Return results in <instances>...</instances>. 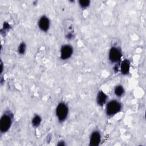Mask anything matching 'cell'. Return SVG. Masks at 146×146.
<instances>
[{
  "label": "cell",
  "mask_w": 146,
  "mask_h": 146,
  "mask_svg": "<svg viewBox=\"0 0 146 146\" xmlns=\"http://www.w3.org/2000/svg\"><path fill=\"white\" fill-rule=\"evenodd\" d=\"M107 100V95L102 91H99L96 95V101L100 106H104Z\"/></svg>",
  "instance_id": "obj_9"
},
{
  "label": "cell",
  "mask_w": 146,
  "mask_h": 146,
  "mask_svg": "<svg viewBox=\"0 0 146 146\" xmlns=\"http://www.w3.org/2000/svg\"><path fill=\"white\" fill-rule=\"evenodd\" d=\"M122 108L121 104L116 100L108 102L106 106V113L108 116H112L119 112Z\"/></svg>",
  "instance_id": "obj_2"
},
{
  "label": "cell",
  "mask_w": 146,
  "mask_h": 146,
  "mask_svg": "<svg viewBox=\"0 0 146 146\" xmlns=\"http://www.w3.org/2000/svg\"><path fill=\"white\" fill-rule=\"evenodd\" d=\"M10 28V25L8 23H7V22H4V23H3V30H9V29Z\"/></svg>",
  "instance_id": "obj_15"
},
{
  "label": "cell",
  "mask_w": 146,
  "mask_h": 146,
  "mask_svg": "<svg viewBox=\"0 0 146 146\" xmlns=\"http://www.w3.org/2000/svg\"><path fill=\"white\" fill-rule=\"evenodd\" d=\"M1 73L2 74V71H3V63H2V61L1 60Z\"/></svg>",
  "instance_id": "obj_17"
},
{
  "label": "cell",
  "mask_w": 146,
  "mask_h": 146,
  "mask_svg": "<svg viewBox=\"0 0 146 146\" xmlns=\"http://www.w3.org/2000/svg\"><path fill=\"white\" fill-rule=\"evenodd\" d=\"M68 107L64 102H60L56 106L55 114L58 121L62 123L66 120L68 115Z\"/></svg>",
  "instance_id": "obj_3"
},
{
  "label": "cell",
  "mask_w": 146,
  "mask_h": 146,
  "mask_svg": "<svg viewBox=\"0 0 146 146\" xmlns=\"http://www.w3.org/2000/svg\"><path fill=\"white\" fill-rule=\"evenodd\" d=\"M13 119V114L9 111H6L0 119V131L2 133L7 132L10 128Z\"/></svg>",
  "instance_id": "obj_1"
},
{
  "label": "cell",
  "mask_w": 146,
  "mask_h": 146,
  "mask_svg": "<svg viewBox=\"0 0 146 146\" xmlns=\"http://www.w3.org/2000/svg\"><path fill=\"white\" fill-rule=\"evenodd\" d=\"M38 25L40 30L43 32H47L50 26V19L46 15H42L39 19Z\"/></svg>",
  "instance_id": "obj_6"
},
{
  "label": "cell",
  "mask_w": 146,
  "mask_h": 146,
  "mask_svg": "<svg viewBox=\"0 0 146 146\" xmlns=\"http://www.w3.org/2000/svg\"><path fill=\"white\" fill-rule=\"evenodd\" d=\"M124 88L121 85H117L114 88V94L117 97H121L124 94Z\"/></svg>",
  "instance_id": "obj_11"
},
{
  "label": "cell",
  "mask_w": 146,
  "mask_h": 146,
  "mask_svg": "<svg viewBox=\"0 0 146 146\" xmlns=\"http://www.w3.org/2000/svg\"><path fill=\"white\" fill-rule=\"evenodd\" d=\"M73 51V48L71 45L68 44L63 45L60 50V58L64 60L68 59L72 56Z\"/></svg>",
  "instance_id": "obj_5"
},
{
  "label": "cell",
  "mask_w": 146,
  "mask_h": 146,
  "mask_svg": "<svg viewBox=\"0 0 146 146\" xmlns=\"http://www.w3.org/2000/svg\"><path fill=\"white\" fill-rule=\"evenodd\" d=\"M122 56L121 50L118 45L113 44L112 46L108 52V59L112 63L117 64Z\"/></svg>",
  "instance_id": "obj_4"
},
{
  "label": "cell",
  "mask_w": 146,
  "mask_h": 146,
  "mask_svg": "<svg viewBox=\"0 0 146 146\" xmlns=\"http://www.w3.org/2000/svg\"><path fill=\"white\" fill-rule=\"evenodd\" d=\"M78 3L80 7L86 9L90 5L91 1L90 0H80L78 1Z\"/></svg>",
  "instance_id": "obj_14"
},
{
  "label": "cell",
  "mask_w": 146,
  "mask_h": 146,
  "mask_svg": "<svg viewBox=\"0 0 146 146\" xmlns=\"http://www.w3.org/2000/svg\"><path fill=\"white\" fill-rule=\"evenodd\" d=\"M26 44L25 42H21L18 47V52L19 54L21 55H23L25 53L26 51Z\"/></svg>",
  "instance_id": "obj_13"
},
{
  "label": "cell",
  "mask_w": 146,
  "mask_h": 146,
  "mask_svg": "<svg viewBox=\"0 0 146 146\" xmlns=\"http://www.w3.org/2000/svg\"><path fill=\"white\" fill-rule=\"evenodd\" d=\"M102 140L101 134L99 131L95 130L92 132L89 140L90 146H98Z\"/></svg>",
  "instance_id": "obj_7"
},
{
  "label": "cell",
  "mask_w": 146,
  "mask_h": 146,
  "mask_svg": "<svg viewBox=\"0 0 146 146\" xmlns=\"http://www.w3.org/2000/svg\"><path fill=\"white\" fill-rule=\"evenodd\" d=\"M57 145H58V146H64V145H66V143H65L64 141L60 140L58 142Z\"/></svg>",
  "instance_id": "obj_16"
},
{
  "label": "cell",
  "mask_w": 146,
  "mask_h": 146,
  "mask_svg": "<svg viewBox=\"0 0 146 146\" xmlns=\"http://www.w3.org/2000/svg\"><path fill=\"white\" fill-rule=\"evenodd\" d=\"M130 66H131V63H130L129 60L127 59H124L121 62L120 66V69L121 73L124 75H127L129 72Z\"/></svg>",
  "instance_id": "obj_8"
},
{
  "label": "cell",
  "mask_w": 146,
  "mask_h": 146,
  "mask_svg": "<svg viewBox=\"0 0 146 146\" xmlns=\"http://www.w3.org/2000/svg\"><path fill=\"white\" fill-rule=\"evenodd\" d=\"M66 32V38L68 39H72L74 37V33L73 30V27L72 25H68L66 26V29L65 30Z\"/></svg>",
  "instance_id": "obj_10"
},
{
  "label": "cell",
  "mask_w": 146,
  "mask_h": 146,
  "mask_svg": "<svg viewBox=\"0 0 146 146\" xmlns=\"http://www.w3.org/2000/svg\"><path fill=\"white\" fill-rule=\"evenodd\" d=\"M41 121H42L41 117L38 115H35L31 120V124L34 127L36 128L40 125Z\"/></svg>",
  "instance_id": "obj_12"
}]
</instances>
